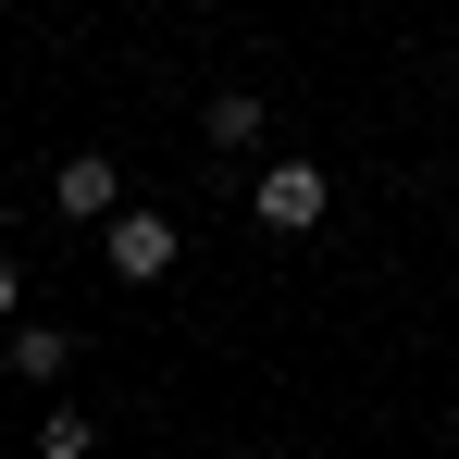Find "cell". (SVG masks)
Masks as SVG:
<instances>
[{"instance_id": "1", "label": "cell", "mask_w": 459, "mask_h": 459, "mask_svg": "<svg viewBox=\"0 0 459 459\" xmlns=\"http://www.w3.org/2000/svg\"><path fill=\"white\" fill-rule=\"evenodd\" d=\"M323 212H335V174H323V161H261V174H248V224L261 236H310L323 224Z\"/></svg>"}, {"instance_id": "2", "label": "cell", "mask_w": 459, "mask_h": 459, "mask_svg": "<svg viewBox=\"0 0 459 459\" xmlns=\"http://www.w3.org/2000/svg\"><path fill=\"white\" fill-rule=\"evenodd\" d=\"M174 248H186V236H174V212H150V199H125V212L100 224V261H112V286H161V273H174Z\"/></svg>"}, {"instance_id": "3", "label": "cell", "mask_w": 459, "mask_h": 459, "mask_svg": "<svg viewBox=\"0 0 459 459\" xmlns=\"http://www.w3.org/2000/svg\"><path fill=\"white\" fill-rule=\"evenodd\" d=\"M50 212H63V224H112V212H125V174H112V150H75L63 161V174H50Z\"/></svg>"}, {"instance_id": "4", "label": "cell", "mask_w": 459, "mask_h": 459, "mask_svg": "<svg viewBox=\"0 0 459 459\" xmlns=\"http://www.w3.org/2000/svg\"><path fill=\"white\" fill-rule=\"evenodd\" d=\"M0 373L13 385H63L75 373V335H63V323H13V335H0Z\"/></svg>"}, {"instance_id": "5", "label": "cell", "mask_w": 459, "mask_h": 459, "mask_svg": "<svg viewBox=\"0 0 459 459\" xmlns=\"http://www.w3.org/2000/svg\"><path fill=\"white\" fill-rule=\"evenodd\" d=\"M261 125H273L261 87H212V100H199V137H212V150H261Z\"/></svg>"}, {"instance_id": "6", "label": "cell", "mask_w": 459, "mask_h": 459, "mask_svg": "<svg viewBox=\"0 0 459 459\" xmlns=\"http://www.w3.org/2000/svg\"><path fill=\"white\" fill-rule=\"evenodd\" d=\"M38 459H100V410H38Z\"/></svg>"}, {"instance_id": "7", "label": "cell", "mask_w": 459, "mask_h": 459, "mask_svg": "<svg viewBox=\"0 0 459 459\" xmlns=\"http://www.w3.org/2000/svg\"><path fill=\"white\" fill-rule=\"evenodd\" d=\"M13 323H25V261L0 248V335H13Z\"/></svg>"}]
</instances>
